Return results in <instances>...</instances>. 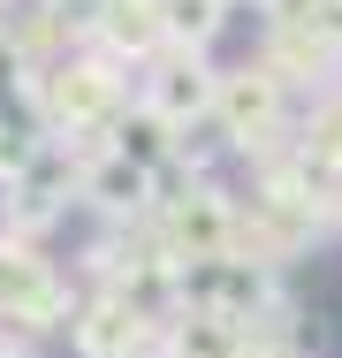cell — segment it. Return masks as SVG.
Instances as JSON below:
<instances>
[{
	"label": "cell",
	"mask_w": 342,
	"mask_h": 358,
	"mask_svg": "<svg viewBox=\"0 0 342 358\" xmlns=\"http://www.w3.org/2000/svg\"><path fill=\"white\" fill-rule=\"evenodd\" d=\"M91 46L122 69H144L168 46V0H91Z\"/></svg>",
	"instance_id": "5b68a950"
},
{
	"label": "cell",
	"mask_w": 342,
	"mask_h": 358,
	"mask_svg": "<svg viewBox=\"0 0 342 358\" xmlns=\"http://www.w3.org/2000/svg\"><path fill=\"white\" fill-rule=\"evenodd\" d=\"M107 145H114V152H130L137 168H152V176H160V168H168V160L183 152V130H175L168 115H152L144 99H130V115H122V122L107 130Z\"/></svg>",
	"instance_id": "52a82bcc"
},
{
	"label": "cell",
	"mask_w": 342,
	"mask_h": 358,
	"mask_svg": "<svg viewBox=\"0 0 342 358\" xmlns=\"http://www.w3.org/2000/svg\"><path fill=\"white\" fill-rule=\"evenodd\" d=\"M251 328L228 313H175L168 320V358H244Z\"/></svg>",
	"instance_id": "8992f818"
},
{
	"label": "cell",
	"mask_w": 342,
	"mask_h": 358,
	"mask_svg": "<svg viewBox=\"0 0 342 358\" xmlns=\"http://www.w3.org/2000/svg\"><path fill=\"white\" fill-rule=\"evenodd\" d=\"M236 8H259V15H267V8H274V0H236Z\"/></svg>",
	"instance_id": "9c48e42d"
},
{
	"label": "cell",
	"mask_w": 342,
	"mask_h": 358,
	"mask_svg": "<svg viewBox=\"0 0 342 358\" xmlns=\"http://www.w3.org/2000/svg\"><path fill=\"white\" fill-rule=\"evenodd\" d=\"M84 206L107 221V229H144V221L160 214V176L137 168L130 152L99 145V152H84Z\"/></svg>",
	"instance_id": "277c9868"
},
{
	"label": "cell",
	"mask_w": 342,
	"mask_h": 358,
	"mask_svg": "<svg viewBox=\"0 0 342 358\" xmlns=\"http://www.w3.org/2000/svg\"><path fill=\"white\" fill-rule=\"evenodd\" d=\"M213 92H221V62L213 54H191V46H160L137 69V99L152 115H168L175 130H191V122L213 115Z\"/></svg>",
	"instance_id": "3957f363"
},
{
	"label": "cell",
	"mask_w": 342,
	"mask_h": 358,
	"mask_svg": "<svg viewBox=\"0 0 342 358\" xmlns=\"http://www.w3.org/2000/svg\"><path fill=\"white\" fill-rule=\"evenodd\" d=\"M236 23V0H168V46H191V54H213Z\"/></svg>",
	"instance_id": "ba28073f"
},
{
	"label": "cell",
	"mask_w": 342,
	"mask_h": 358,
	"mask_svg": "<svg viewBox=\"0 0 342 358\" xmlns=\"http://www.w3.org/2000/svg\"><path fill=\"white\" fill-rule=\"evenodd\" d=\"M213 115L236 145V160H267L281 145H297V92L274 76V62L251 46L244 62H221V92H213Z\"/></svg>",
	"instance_id": "7a4b0ae2"
},
{
	"label": "cell",
	"mask_w": 342,
	"mask_h": 358,
	"mask_svg": "<svg viewBox=\"0 0 342 358\" xmlns=\"http://www.w3.org/2000/svg\"><path fill=\"white\" fill-rule=\"evenodd\" d=\"M38 115H46V130L61 145L99 152L107 130L130 115V69L114 54H99V46H76L54 69H38Z\"/></svg>",
	"instance_id": "6da1fadb"
}]
</instances>
